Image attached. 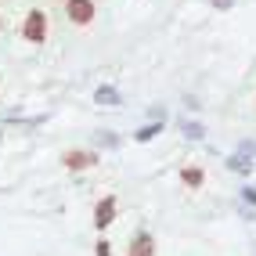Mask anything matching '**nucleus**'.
Wrapping results in <instances>:
<instances>
[{"label": "nucleus", "instance_id": "1", "mask_svg": "<svg viewBox=\"0 0 256 256\" xmlns=\"http://www.w3.org/2000/svg\"><path fill=\"white\" fill-rule=\"evenodd\" d=\"M47 32H50V22H47V11H40V8H32V11L26 14V22H22V36H26L29 44H44V40H47Z\"/></svg>", "mask_w": 256, "mask_h": 256}, {"label": "nucleus", "instance_id": "2", "mask_svg": "<svg viewBox=\"0 0 256 256\" xmlns=\"http://www.w3.org/2000/svg\"><path fill=\"white\" fill-rule=\"evenodd\" d=\"M65 11H69V22L72 26H90L94 14H98L94 0H65Z\"/></svg>", "mask_w": 256, "mask_h": 256}, {"label": "nucleus", "instance_id": "3", "mask_svg": "<svg viewBox=\"0 0 256 256\" xmlns=\"http://www.w3.org/2000/svg\"><path fill=\"white\" fill-rule=\"evenodd\" d=\"M112 220H116V195H105V198H101L98 206H94V228H98V231H105Z\"/></svg>", "mask_w": 256, "mask_h": 256}, {"label": "nucleus", "instance_id": "4", "mask_svg": "<svg viewBox=\"0 0 256 256\" xmlns=\"http://www.w3.org/2000/svg\"><path fill=\"white\" fill-rule=\"evenodd\" d=\"M62 162L69 166V170H90L98 166V152H83V148H72V152H65Z\"/></svg>", "mask_w": 256, "mask_h": 256}, {"label": "nucleus", "instance_id": "5", "mask_svg": "<svg viewBox=\"0 0 256 256\" xmlns=\"http://www.w3.org/2000/svg\"><path fill=\"white\" fill-rule=\"evenodd\" d=\"M126 256H156V238L148 231H138L130 238V246H126Z\"/></svg>", "mask_w": 256, "mask_h": 256}, {"label": "nucleus", "instance_id": "6", "mask_svg": "<svg viewBox=\"0 0 256 256\" xmlns=\"http://www.w3.org/2000/svg\"><path fill=\"white\" fill-rule=\"evenodd\" d=\"M180 184L184 188H202V184H206V170H202V166H184L180 170Z\"/></svg>", "mask_w": 256, "mask_h": 256}, {"label": "nucleus", "instance_id": "7", "mask_svg": "<svg viewBox=\"0 0 256 256\" xmlns=\"http://www.w3.org/2000/svg\"><path fill=\"white\" fill-rule=\"evenodd\" d=\"M101 105H119V90L116 87H98V94H94Z\"/></svg>", "mask_w": 256, "mask_h": 256}, {"label": "nucleus", "instance_id": "8", "mask_svg": "<svg viewBox=\"0 0 256 256\" xmlns=\"http://www.w3.org/2000/svg\"><path fill=\"white\" fill-rule=\"evenodd\" d=\"M162 126L159 123H148V126H141L138 134H134V141H152V138H156V134H159Z\"/></svg>", "mask_w": 256, "mask_h": 256}, {"label": "nucleus", "instance_id": "9", "mask_svg": "<svg viewBox=\"0 0 256 256\" xmlns=\"http://www.w3.org/2000/svg\"><path fill=\"white\" fill-rule=\"evenodd\" d=\"M228 166H231V170H238V174H249V162H242V156L228 159Z\"/></svg>", "mask_w": 256, "mask_h": 256}, {"label": "nucleus", "instance_id": "10", "mask_svg": "<svg viewBox=\"0 0 256 256\" xmlns=\"http://www.w3.org/2000/svg\"><path fill=\"white\" fill-rule=\"evenodd\" d=\"M94 256H112V242H105V238H101V242L94 246Z\"/></svg>", "mask_w": 256, "mask_h": 256}, {"label": "nucleus", "instance_id": "11", "mask_svg": "<svg viewBox=\"0 0 256 256\" xmlns=\"http://www.w3.org/2000/svg\"><path fill=\"white\" fill-rule=\"evenodd\" d=\"M184 130H188V138H195V141L202 138V134H206V130H202V123H188Z\"/></svg>", "mask_w": 256, "mask_h": 256}]
</instances>
